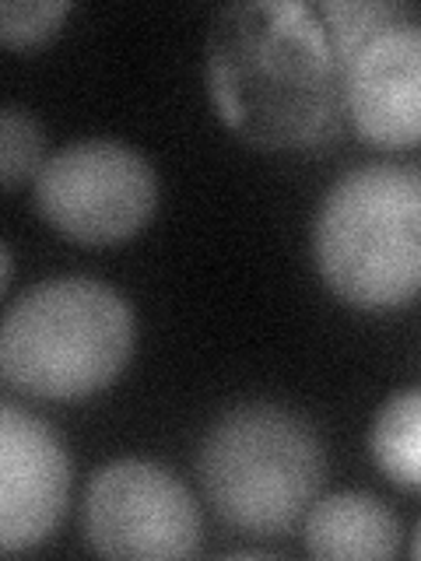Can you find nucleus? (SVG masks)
I'll return each instance as SVG.
<instances>
[{"label":"nucleus","mask_w":421,"mask_h":561,"mask_svg":"<svg viewBox=\"0 0 421 561\" xmlns=\"http://www.w3.org/2000/svg\"><path fill=\"white\" fill-rule=\"evenodd\" d=\"M207 92L246 145L295 151L323 140L344 110V70L316 8L239 0L215 14L204 46Z\"/></svg>","instance_id":"obj_1"},{"label":"nucleus","mask_w":421,"mask_h":561,"mask_svg":"<svg viewBox=\"0 0 421 561\" xmlns=\"http://www.w3.org/2000/svg\"><path fill=\"white\" fill-rule=\"evenodd\" d=\"M134 355V312L95 277H49L25 288L0 327V376L39 400L105 390Z\"/></svg>","instance_id":"obj_2"},{"label":"nucleus","mask_w":421,"mask_h":561,"mask_svg":"<svg viewBox=\"0 0 421 561\" xmlns=\"http://www.w3.org/2000/svg\"><path fill=\"white\" fill-rule=\"evenodd\" d=\"M323 285L355 309H397L421 295V175L359 165L327 190L312 225Z\"/></svg>","instance_id":"obj_3"},{"label":"nucleus","mask_w":421,"mask_h":561,"mask_svg":"<svg viewBox=\"0 0 421 561\" xmlns=\"http://www.w3.org/2000/svg\"><path fill=\"white\" fill-rule=\"evenodd\" d=\"M312 425L277 403H239L207 428L197 473L210 508L246 534H285L323 488Z\"/></svg>","instance_id":"obj_4"},{"label":"nucleus","mask_w":421,"mask_h":561,"mask_svg":"<svg viewBox=\"0 0 421 561\" xmlns=\"http://www.w3.org/2000/svg\"><path fill=\"white\" fill-rule=\"evenodd\" d=\"M39 215L60 236L84 245H113L137 236L158 204L151 162L113 137L70 140L35 175Z\"/></svg>","instance_id":"obj_5"},{"label":"nucleus","mask_w":421,"mask_h":561,"mask_svg":"<svg viewBox=\"0 0 421 561\" xmlns=\"http://www.w3.org/2000/svg\"><path fill=\"white\" fill-rule=\"evenodd\" d=\"M81 526L102 558H190L201 548V508L190 488L172 470L134 456L92 473Z\"/></svg>","instance_id":"obj_6"},{"label":"nucleus","mask_w":421,"mask_h":561,"mask_svg":"<svg viewBox=\"0 0 421 561\" xmlns=\"http://www.w3.org/2000/svg\"><path fill=\"white\" fill-rule=\"evenodd\" d=\"M70 456L43 417L18 403L0 408V548L8 554L43 543L64 519Z\"/></svg>","instance_id":"obj_7"},{"label":"nucleus","mask_w":421,"mask_h":561,"mask_svg":"<svg viewBox=\"0 0 421 561\" xmlns=\"http://www.w3.org/2000/svg\"><path fill=\"white\" fill-rule=\"evenodd\" d=\"M344 113L359 137L386 151L421 145V22L373 35L344 67Z\"/></svg>","instance_id":"obj_8"},{"label":"nucleus","mask_w":421,"mask_h":561,"mask_svg":"<svg viewBox=\"0 0 421 561\" xmlns=\"http://www.w3.org/2000/svg\"><path fill=\"white\" fill-rule=\"evenodd\" d=\"M303 543L312 558H394L400 548L397 516L365 491H341L312 502L303 526Z\"/></svg>","instance_id":"obj_9"},{"label":"nucleus","mask_w":421,"mask_h":561,"mask_svg":"<svg viewBox=\"0 0 421 561\" xmlns=\"http://www.w3.org/2000/svg\"><path fill=\"white\" fill-rule=\"evenodd\" d=\"M368 449L376 467L397 488L421 491V386L394 393L376 411Z\"/></svg>","instance_id":"obj_10"},{"label":"nucleus","mask_w":421,"mask_h":561,"mask_svg":"<svg viewBox=\"0 0 421 561\" xmlns=\"http://www.w3.org/2000/svg\"><path fill=\"white\" fill-rule=\"evenodd\" d=\"M316 11H320L323 25H327V35L333 43V53H338L341 70L355 60V53L373 39V35L403 22V18H414L411 8L383 4V0H323Z\"/></svg>","instance_id":"obj_11"},{"label":"nucleus","mask_w":421,"mask_h":561,"mask_svg":"<svg viewBox=\"0 0 421 561\" xmlns=\"http://www.w3.org/2000/svg\"><path fill=\"white\" fill-rule=\"evenodd\" d=\"M46 165L43 158V130L29 110L8 102L0 113V180L8 190H18Z\"/></svg>","instance_id":"obj_12"},{"label":"nucleus","mask_w":421,"mask_h":561,"mask_svg":"<svg viewBox=\"0 0 421 561\" xmlns=\"http://www.w3.org/2000/svg\"><path fill=\"white\" fill-rule=\"evenodd\" d=\"M67 14L70 0H8L0 4V39L11 49H32L57 35Z\"/></svg>","instance_id":"obj_13"},{"label":"nucleus","mask_w":421,"mask_h":561,"mask_svg":"<svg viewBox=\"0 0 421 561\" xmlns=\"http://www.w3.org/2000/svg\"><path fill=\"white\" fill-rule=\"evenodd\" d=\"M0 256H4V280H0V288H11V277H14V256H11V245H4V253H0Z\"/></svg>","instance_id":"obj_14"},{"label":"nucleus","mask_w":421,"mask_h":561,"mask_svg":"<svg viewBox=\"0 0 421 561\" xmlns=\"http://www.w3.org/2000/svg\"><path fill=\"white\" fill-rule=\"evenodd\" d=\"M411 558H421V523H418L414 540H411Z\"/></svg>","instance_id":"obj_15"}]
</instances>
